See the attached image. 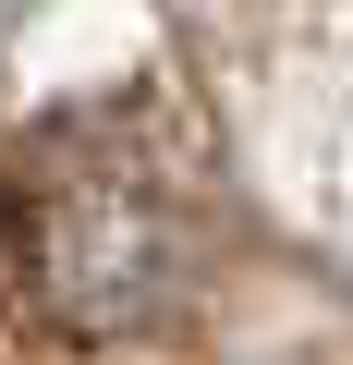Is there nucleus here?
I'll return each instance as SVG.
<instances>
[{
    "label": "nucleus",
    "mask_w": 353,
    "mask_h": 365,
    "mask_svg": "<svg viewBox=\"0 0 353 365\" xmlns=\"http://www.w3.org/2000/svg\"><path fill=\"white\" fill-rule=\"evenodd\" d=\"M0 280L49 329H134L170 292V182L110 146H49L0 207Z\"/></svg>",
    "instance_id": "obj_1"
}]
</instances>
